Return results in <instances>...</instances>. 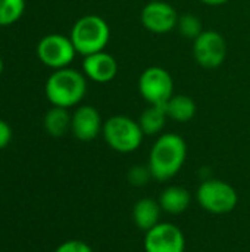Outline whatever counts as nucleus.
Here are the masks:
<instances>
[{"mask_svg": "<svg viewBox=\"0 0 250 252\" xmlns=\"http://www.w3.org/2000/svg\"><path fill=\"white\" fill-rule=\"evenodd\" d=\"M186 158V140L177 133H164L152 145L147 165L155 180L168 182L181 171Z\"/></svg>", "mask_w": 250, "mask_h": 252, "instance_id": "f257e3e1", "label": "nucleus"}, {"mask_svg": "<svg viewBox=\"0 0 250 252\" xmlns=\"http://www.w3.org/2000/svg\"><path fill=\"white\" fill-rule=\"evenodd\" d=\"M87 77L74 68L55 69L46 81L44 92L47 100L53 106L72 108L77 106L87 93Z\"/></svg>", "mask_w": 250, "mask_h": 252, "instance_id": "f03ea898", "label": "nucleus"}, {"mask_svg": "<svg viewBox=\"0 0 250 252\" xmlns=\"http://www.w3.org/2000/svg\"><path fill=\"white\" fill-rule=\"evenodd\" d=\"M69 38L77 53L88 56L105 50L111 38V28L102 16L85 15L74 24Z\"/></svg>", "mask_w": 250, "mask_h": 252, "instance_id": "7ed1b4c3", "label": "nucleus"}, {"mask_svg": "<svg viewBox=\"0 0 250 252\" xmlns=\"http://www.w3.org/2000/svg\"><path fill=\"white\" fill-rule=\"evenodd\" d=\"M103 139L108 146L118 154H131L143 142L144 133L139 121L127 115H112L103 123Z\"/></svg>", "mask_w": 250, "mask_h": 252, "instance_id": "20e7f679", "label": "nucleus"}, {"mask_svg": "<svg viewBox=\"0 0 250 252\" xmlns=\"http://www.w3.org/2000/svg\"><path fill=\"white\" fill-rule=\"evenodd\" d=\"M197 204L208 213L222 216L231 213L239 204L237 190L220 179H208L196 190Z\"/></svg>", "mask_w": 250, "mask_h": 252, "instance_id": "39448f33", "label": "nucleus"}, {"mask_svg": "<svg viewBox=\"0 0 250 252\" xmlns=\"http://www.w3.org/2000/svg\"><path fill=\"white\" fill-rule=\"evenodd\" d=\"M139 92L149 105H165L174 94V80L165 68L149 66L139 78Z\"/></svg>", "mask_w": 250, "mask_h": 252, "instance_id": "423d86ee", "label": "nucleus"}, {"mask_svg": "<svg viewBox=\"0 0 250 252\" xmlns=\"http://www.w3.org/2000/svg\"><path fill=\"white\" fill-rule=\"evenodd\" d=\"M77 50L69 37L62 34H47L37 44V58L52 69L68 68Z\"/></svg>", "mask_w": 250, "mask_h": 252, "instance_id": "0eeeda50", "label": "nucleus"}, {"mask_svg": "<svg viewBox=\"0 0 250 252\" xmlns=\"http://www.w3.org/2000/svg\"><path fill=\"white\" fill-rule=\"evenodd\" d=\"M193 56L202 68L215 69L221 66L227 58V41L224 35L214 30H205L193 40Z\"/></svg>", "mask_w": 250, "mask_h": 252, "instance_id": "6e6552de", "label": "nucleus"}, {"mask_svg": "<svg viewBox=\"0 0 250 252\" xmlns=\"http://www.w3.org/2000/svg\"><path fill=\"white\" fill-rule=\"evenodd\" d=\"M144 252H184L186 236L174 223H158L144 233Z\"/></svg>", "mask_w": 250, "mask_h": 252, "instance_id": "1a4fd4ad", "label": "nucleus"}, {"mask_svg": "<svg viewBox=\"0 0 250 252\" xmlns=\"http://www.w3.org/2000/svg\"><path fill=\"white\" fill-rule=\"evenodd\" d=\"M178 12L175 7L164 0H152L144 4L140 12L141 25L153 34H167L177 28Z\"/></svg>", "mask_w": 250, "mask_h": 252, "instance_id": "9d476101", "label": "nucleus"}, {"mask_svg": "<svg viewBox=\"0 0 250 252\" xmlns=\"http://www.w3.org/2000/svg\"><path fill=\"white\" fill-rule=\"evenodd\" d=\"M103 130L100 112L91 105L78 106L71 120V131L81 142L94 140Z\"/></svg>", "mask_w": 250, "mask_h": 252, "instance_id": "9b49d317", "label": "nucleus"}, {"mask_svg": "<svg viewBox=\"0 0 250 252\" xmlns=\"http://www.w3.org/2000/svg\"><path fill=\"white\" fill-rule=\"evenodd\" d=\"M118 69L119 66L116 59L111 53H106L105 50L84 56L83 61L84 75L99 84L111 83L116 77Z\"/></svg>", "mask_w": 250, "mask_h": 252, "instance_id": "f8f14e48", "label": "nucleus"}, {"mask_svg": "<svg viewBox=\"0 0 250 252\" xmlns=\"http://www.w3.org/2000/svg\"><path fill=\"white\" fill-rule=\"evenodd\" d=\"M161 213L162 208L159 205V201H155L152 198H141L133 207V221L137 229L146 233L158 223H161Z\"/></svg>", "mask_w": 250, "mask_h": 252, "instance_id": "ddd939ff", "label": "nucleus"}, {"mask_svg": "<svg viewBox=\"0 0 250 252\" xmlns=\"http://www.w3.org/2000/svg\"><path fill=\"white\" fill-rule=\"evenodd\" d=\"M158 201L162 211L171 216H178L183 214L190 207L192 195L183 186H168L167 189L162 190Z\"/></svg>", "mask_w": 250, "mask_h": 252, "instance_id": "4468645a", "label": "nucleus"}, {"mask_svg": "<svg viewBox=\"0 0 250 252\" xmlns=\"http://www.w3.org/2000/svg\"><path fill=\"white\" fill-rule=\"evenodd\" d=\"M167 115L175 123H189L196 115V103L187 94H172L165 103Z\"/></svg>", "mask_w": 250, "mask_h": 252, "instance_id": "2eb2a0df", "label": "nucleus"}, {"mask_svg": "<svg viewBox=\"0 0 250 252\" xmlns=\"http://www.w3.org/2000/svg\"><path fill=\"white\" fill-rule=\"evenodd\" d=\"M168 115L165 105H149L139 117L140 128L143 130L144 136H155L159 134L167 124Z\"/></svg>", "mask_w": 250, "mask_h": 252, "instance_id": "dca6fc26", "label": "nucleus"}, {"mask_svg": "<svg viewBox=\"0 0 250 252\" xmlns=\"http://www.w3.org/2000/svg\"><path fill=\"white\" fill-rule=\"evenodd\" d=\"M71 120L72 115L66 108L52 106L44 115L43 126L52 137H62L68 130H71Z\"/></svg>", "mask_w": 250, "mask_h": 252, "instance_id": "f3484780", "label": "nucleus"}, {"mask_svg": "<svg viewBox=\"0 0 250 252\" xmlns=\"http://www.w3.org/2000/svg\"><path fill=\"white\" fill-rule=\"evenodd\" d=\"M25 10V0H0V27L15 24Z\"/></svg>", "mask_w": 250, "mask_h": 252, "instance_id": "a211bd4d", "label": "nucleus"}, {"mask_svg": "<svg viewBox=\"0 0 250 252\" xmlns=\"http://www.w3.org/2000/svg\"><path fill=\"white\" fill-rule=\"evenodd\" d=\"M177 28H178L180 34L189 40H196L205 31L202 27V21L199 19V16H196L193 13L180 15Z\"/></svg>", "mask_w": 250, "mask_h": 252, "instance_id": "6ab92c4d", "label": "nucleus"}, {"mask_svg": "<svg viewBox=\"0 0 250 252\" xmlns=\"http://www.w3.org/2000/svg\"><path fill=\"white\" fill-rule=\"evenodd\" d=\"M153 179L149 165H134L127 173V180L131 186L141 188L146 186Z\"/></svg>", "mask_w": 250, "mask_h": 252, "instance_id": "aec40b11", "label": "nucleus"}, {"mask_svg": "<svg viewBox=\"0 0 250 252\" xmlns=\"http://www.w3.org/2000/svg\"><path fill=\"white\" fill-rule=\"evenodd\" d=\"M55 252H93L91 247L88 244H85L84 241H78V239H71V241H65L62 242Z\"/></svg>", "mask_w": 250, "mask_h": 252, "instance_id": "412c9836", "label": "nucleus"}, {"mask_svg": "<svg viewBox=\"0 0 250 252\" xmlns=\"http://www.w3.org/2000/svg\"><path fill=\"white\" fill-rule=\"evenodd\" d=\"M10 140H12V128L4 120H0V151L4 149L10 143Z\"/></svg>", "mask_w": 250, "mask_h": 252, "instance_id": "4be33fe9", "label": "nucleus"}, {"mask_svg": "<svg viewBox=\"0 0 250 252\" xmlns=\"http://www.w3.org/2000/svg\"><path fill=\"white\" fill-rule=\"evenodd\" d=\"M202 1L203 4H208V6H222L225 3H228L230 0H199Z\"/></svg>", "mask_w": 250, "mask_h": 252, "instance_id": "5701e85b", "label": "nucleus"}, {"mask_svg": "<svg viewBox=\"0 0 250 252\" xmlns=\"http://www.w3.org/2000/svg\"><path fill=\"white\" fill-rule=\"evenodd\" d=\"M1 72H3V59L0 58V75H1Z\"/></svg>", "mask_w": 250, "mask_h": 252, "instance_id": "b1692460", "label": "nucleus"}]
</instances>
